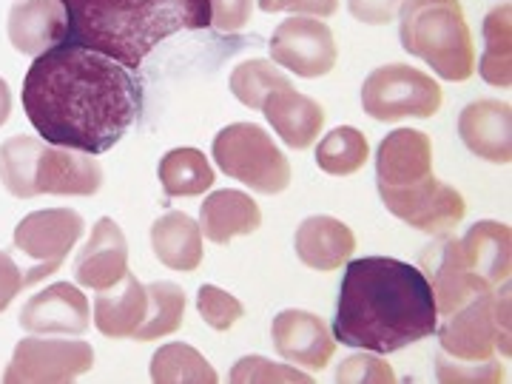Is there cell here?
<instances>
[{"label":"cell","mask_w":512,"mask_h":384,"mask_svg":"<svg viewBox=\"0 0 512 384\" xmlns=\"http://www.w3.org/2000/svg\"><path fill=\"white\" fill-rule=\"evenodd\" d=\"M23 111L46 143L97 157L140 120L143 86L123 63L60 43L23 77Z\"/></svg>","instance_id":"6da1fadb"},{"label":"cell","mask_w":512,"mask_h":384,"mask_svg":"<svg viewBox=\"0 0 512 384\" xmlns=\"http://www.w3.org/2000/svg\"><path fill=\"white\" fill-rule=\"evenodd\" d=\"M439 328L433 288L419 265L390 256L348 259L333 339L370 353H396Z\"/></svg>","instance_id":"7a4b0ae2"},{"label":"cell","mask_w":512,"mask_h":384,"mask_svg":"<svg viewBox=\"0 0 512 384\" xmlns=\"http://www.w3.org/2000/svg\"><path fill=\"white\" fill-rule=\"evenodd\" d=\"M66 40L137 72L163 40L211 26V0H60Z\"/></svg>","instance_id":"3957f363"},{"label":"cell","mask_w":512,"mask_h":384,"mask_svg":"<svg viewBox=\"0 0 512 384\" xmlns=\"http://www.w3.org/2000/svg\"><path fill=\"white\" fill-rule=\"evenodd\" d=\"M0 183L18 200L37 194L92 197L103 188V168L94 154L18 134L0 146Z\"/></svg>","instance_id":"277c9868"},{"label":"cell","mask_w":512,"mask_h":384,"mask_svg":"<svg viewBox=\"0 0 512 384\" xmlns=\"http://www.w3.org/2000/svg\"><path fill=\"white\" fill-rule=\"evenodd\" d=\"M399 37L407 55L421 57L444 80L461 83L476 72L473 35L458 0H402Z\"/></svg>","instance_id":"5b68a950"},{"label":"cell","mask_w":512,"mask_h":384,"mask_svg":"<svg viewBox=\"0 0 512 384\" xmlns=\"http://www.w3.org/2000/svg\"><path fill=\"white\" fill-rule=\"evenodd\" d=\"M441 350L458 362H484L493 359V350H501L510 359V285L501 291L478 293L467 305L447 316L436 328Z\"/></svg>","instance_id":"8992f818"},{"label":"cell","mask_w":512,"mask_h":384,"mask_svg":"<svg viewBox=\"0 0 512 384\" xmlns=\"http://www.w3.org/2000/svg\"><path fill=\"white\" fill-rule=\"evenodd\" d=\"M214 163L231 180L245 183L259 194H282L291 185V163L279 151L274 137L256 123L225 126L214 137Z\"/></svg>","instance_id":"52a82bcc"},{"label":"cell","mask_w":512,"mask_h":384,"mask_svg":"<svg viewBox=\"0 0 512 384\" xmlns=\"http://www.w3.org/2000/svg\"><path fill=\"white\" fill-rule=\"evenodd\" d=\"M362 109L379 123H399L404 117L427 120L441 109V86L430 74L393 63L367 74Z\"/></svg>","instance_id":"ba28073f"},{"label":"cell","mask_w":512,"mask_h":384,"mask_svg":"<svg viewBox=\"0 0 512 384\" xmlns=\"http://www.w3.org/2000/svg\"><path fill=\"white\" fill-rule=\"evenodd\" d=\"M83 228V217L72 208H46L23 217L15 228V248L32 259V268L23 271V288L60 271L77 239L83 237Z\"/></svg>","instance_id":"9c48e42d"},{"label":"cell","mask_w":512,"mask_h":384,"mask_svg":"<svg viewBox=\"0 0 512 384\" xmlns=\"http://www.w3.org/2000/svg\"><path fill=\"white\" fill-rule=\"evenodd\" d=\"M94 365V350L89 342L77 339H43L26 336L12 353L6 365L3 382L6 384H66L77 376L89 373Z\"/></svg>","instance_id":"30bf717a"},{"label":"cell","mask_w":512,"mask_h":384,"mask_svg":"<svg viewBox=\"0 0 512 384\" xmlns=\"http://www.w3.org/2000/svg\"><path fill=\"white\" fill-rule=\"evenodd\" d=\"M379 197L387 205L393 217L407 222L421 234H447L456 228L467 214V202L453 185L436 180V174L424 177L419 183L399 185V188H384L379 185Z\"/></svg>","instance_id":"8fae6325"},{"label":"cell","mask_w":512,"mask_h":384,"mask_svg":"<svg viewBox=\"0 0 512 384\" xmlns=\"http://www.w3.org/2000/svg\"><path fill=\"white\" fill-rule=\"evenodd\" d=\"M271 57L276 66L296 77H325L336 66V40L328 23L308 15H293L276 26L271 37Z\"/></svg>","instance_id":"7c38bea8"},{"label":"cell","mask_w":512,"mask_h":384,"mask_svg":"<svg viewBox=\"0 0 512 384\" xmlns=\"http://www.w3.org/2000/svg\"><path fill=\"white\" fill-rule=\"evenodd\" d=\"M419 268L433 288L439 316H450L461 305H467L470 299H476L478 293H487V288L470 274L461 248H458V239L447 237V234H439L433 245H427L421 251Z\"/></svg>","instance_id":"4fadbf2b"},{"label":"cell","mask_w":512,"mask_h":384,"mask_svg":"<svg viewBox=\"0 0 512 384\" xmlns=\"http://www.w3.org/2000/svg\"><path fill=\"white\" fill-rule=\"evenodd\" d=\"M89 325H92L89 299L69 282H55L46 291L35 293L20 311V328L37 336L46 333L80 336L89 330Z\"/></svg>","instance_id":"5bb4252c"},{"label":"cell","mask_w":512,"mask_h":384,"mask_svg":"<svg viewBox=\"0 0 512 384\" xmlns=\"http://www.w3.org/2000/svg\"><path fill=\"white\" fill-rule=\"evenodd\" d=\"M276 353L291 365L322 370L336 353V339L330 328L308 311H282L271 325Z\"/></svg>","instance_id":"9a60e30c"},{"label":"cell","mask_w":512,"mask_h":384,"mask_svg":"<svg viewBox=\"0 0 512 384\" xmlns=\"http://www.w3.org/2000/svg\"><path fill=\"white\" fill-rule=\"evenodd\" d=\"M128 274V242L120 231V225L103 217L92 228V237L83 245L74 262V279L83 288L106 291L114 288Z\"/></svg>","instance_id":"2e32d148"},{"label":"cell","mask_w":512,"mask_h":384,"mask_svg":"<svg viewBox=\"0 0 512 384\" xmlns=\"http://www.w3.org/2000/svg\"><path fill=\"white\" fill-rule=\"evenodd\" d=\"M458 137L476 157L507 165L512 160V109L501 100H476L458 114Z\"/></svg>","instance_id":"e0dca14e"},{"label":"cell","mask_w":512,"mask_h":384,"mask_svg":"<svg viewBox=\"0 0 512 384\" xmlns=\"http://www.w3.org/2000/svg\"><path fill=\"white\" fill-rule=\"evenodd\" d=\"M433 174L430 137L416 128H396L376 151V183L384 188L419 183Z\"/></svg>","instance_id":"ac0fdd59"},{"label":"cell","mask_w":512,"mask_h":384,"mask_svg":"<svg viewBox=\"0 0 512 384\" xmlns=\"http://www.w3.org/2000/svg\"><path fill=\"white\" fill-rule=\"evenodd\" d=\"M461 256L478 282L493 291L510 279L512 271V234L504 222H476L464 237L458 239Z\"/></svg>","instance_id":"d6986e66"},{"label":"cell","mask_w":512,"mask_h":384,"mask_svg":"<svg viewBox=\"0 0 512 384\" xmlns=\"http://www.w3.org/2000/svg\"><path fill=\"white\" fill-rule=\"evenodd\" d=\"M9 40L20 55L40 57L66 40V9L60 0H18L9 12Z\"/></svg>","instance_id":"ffe728a7"},{"label":"cell","mask_w":512,"mask_h":384,"mask_svg":"<svg viewBox=\"0 0 512 384\" xmlns=\"http://www.w3.org/2000/svg\"><path fill=\"white\" fill-rule=\"evenodd\" d=\"M293 245L302 265H308L313 271H336L356 251V237L342 220L316 214L296 228Z\"/></svg>","instance_id":"44dd1931"},{"label":"cell","mask_w":512,"mask_h":384,"mask_svg":"<svg viewBox=\"0 0 512 384\" xmlns=\"http://www.w3.org/2000/svg\"><path fill=\"white\" fill-rule=\"evenodd\" d=\"M146 316L148 291L134 274H126L94 299V325L109 339H134Z\"/></svg>","instance_id":"7402d4cb"},{"label":"cell","mask_w":512,"mask_h":384,"mask_svg":"<svg viewBox=\"0 0 512 384\" xmlns=\"http://www.w3.org/2000/svg\"><path fill=\"white\" fill-rule=\"evenodd\" d=\"M259 225H262V211L254 197H248L245 191H234V188L214 191L200 205L202 237L217 245H228L234 237H248Z\"/></svg>","instance_id":"603a6c76"},{"label":"cell","mask_w":512,"mask_h":384,"mask_svg":"<svg viewBox=\"0 0 512 384\" xmlns=\"http://www.w3.org/2000/svg\"><path fill=\"white\" fill-rule=\"evenodd\" d=\"M262 111L276 134L282 137V143L299 151L313 146L325 126V109L313 97L293 92V89L271 94L262 103Z\"/></svg>","instance_id":"cb8c5ba5"},{"label":"cell","mask_w":512,"mask_h":384,"mask_svg":"<svg viewBox=\"0 0 512 384\" xmlns=\"http://www.w3.org/2000/svg\"><path fill=\"white\" fill-rule=\"evenodd\" d=\"M151 248L171 271H197L202 262V231L183 211H168L151 225Z\"/></svg>","instance_id":"d4e9b609"},{"label":"cell","mask_w":512,"mask_h":384,"mask_svg":"<svg viewBox=\"0 0 512 384\" xmlns=\"http://www.w3.org/2000/svg\"><path fill=\"white\" fill-rule=\"evenodd\" d=\"M478 74L495 86H512V6L501 3L484 18V55L478 63Z\"/></svg>","instance_id":"484cf974"},{"label":"cell","mask_w":512,"mask_h":384,"mask_svg":"<svg viewBox=\"0 0 512 384\" xmlns=\"http://www.w3.org/2000/svg\"><path fill=\"white\" fill-rule=\"evenodd\" d=\"M160 183L168 197H200L214 180V168L197 148H174L160 160Z\"/></svg>","instance_id":"4316f807"},{"label":"cell","mask_w":512,"mask_h":384,"mask_svg":"<svg viewBox=\"0 0 512 384\" xmlns=\"http://www.w3.org/2000/svg\"><path fill=\"white\" fill-rule=\"evenodd\" d=\"M217 370L200 350L168 342L151 359V382L157 384H217Z\"/></svg>","instance_id":"83f0119b"},{"label":"cell","mask_w":512,"mask_h":384,"mask_svg":"<svg viewBox=\"0 0 512 384\" xmlns=\"http://www.w3.org/2000/svg\"><path fill=\"white\" fill-rule=\"evenodd\" d=\"M370 157L367 137L353 126L333 128L328 137L319 140L316 148V165L330 177H350L356 174Z\"/></svg>","instance_id":"f1b7e54d"},{"label":"cell","mask_w":512,"mask_h":384,"mask_svg":"<svg viewBox=\"0 0 512 384\" xmlns=\"http://www.w3.org/2000/svg\"><path fill=\"white\" fill-rule=\"evenodd\" d=\"M148 291V316L137 328V342H151L177 333L185 319V293L174 282H151Z\"/></svg>","instance_id":"f546056e"},{"label":"cell","mask_w":512,"mask_h":384,"mask_svg":"<svg viewBox=\"0 0 512 384\" xmlns=\"http://www.w3.org/2000/svg\"><path fill=\"white\" fill-rule=\"evenodd\" d=\"M293 89L291 77L268 60H245L231 72V92L242 106L262 111V103L274 92Z\"/></svg>","instance_id":"4dcf8cb0"},{"label":"cell","mask_w":512,"mask_h":384,"mask_svg":"<svg viewBox=\"0 0 512 384\" xmlns=\"http://www.w3.org/2000/svg\"><path fill=\"white\" fill-rule=\"evenodd\" d=\"M234 384H268V382H299L311 384V373H302L296 365H276L265 356H242L231 367Z\"/></svg>","instance_id":"1f68e13d"},{"label":"cell","mask_w":512,"mask_h":384,"mask_svg":"<svg viewBox=\"0 0 512 384\" xmlns=\"http://www.w3.org/2000/svg\"><path fill=\"white\" fill-rule=\"evenodd\" d=\"M197 311L214 330H231L245 316V308L237 296H231L217 285H202L197 293Z\"/></svg>","instance_id":"d6a6232c"},{"label":"cell","mask_w":512,"mask_h":384,"mask_svg":"<svg viewBox=\"0 0 512 384\" xmlns=\"http://www.w3.org/2000/svg\"><path fill=\"white\" fill-rule=\"evenodd\" d=\"M436 376L439 382H456V384H473V382H504L507 370L495 359H484V362H464L456 365V359L450 362L447 353H439L436 359Z\"/></svg>","instance_id":"836d02e7"},{"label":"cell","mask_w":512,"mask_h":384,"mask_svg":"<svg viewBox=\"0 0 512 384\" xmlns=\"http://www.w3.org/2000/svg\"><path fill=\"white\" fill-rule=\"evenodd\" d=\"M336 382L345 384H362V382H373V384H390L396 382V373L393 367L384 362L379 353H356L345 359L339 370H336Z\"/></svg>","instance_id":"e575fe53"},{"label":"cell","mask_w":512,"mask_h":384,"mask_svg":"<svg viewBox=\"0 0 512 384\" xmlns=\"http://www.w3.org/2000/svg\"><path fill=\"white\" fill-rule=\"evenodd\" d=\"M254 15V0H211V26L225 35L242 32Z\"/></svg>","instance_id":"d590c367"},{"label":"cell","mask_w":512,"mask_h":384,"mask_svg":"<svg viewBox=\"0 0 512 384\" xmlns=\"http://www.w3.org/2000/svg\"><path fill=\"white\" fill-rule=\"evenodd\" d=\"M262 12H293V15H308V18L325 20L336 15L339 0H256Z\"/></svg>","instance_id":"8d00e7d4"},{"label":"cell","mask_w":512,"mask_h":384,"mask_svg":"<svg viewBox=\"0 0 512 384\" xmlns=\"http://www.w3.org/2000/svg\"><path fill=\"white\" fill-rule=\"evenodd\" d=\"M402 0H348L350 15L367 26H384L399 15Z\"/></svg>","instance_id":"74e56055"},{"label":"cell","mask_w":512,"mask_h":384,"mask_svg":"<svg viewBox=\"0 0 512 384\" xmlns=\"http://www.w3.org/2000/svg\"><path fill=\"white\" fill-rule=\"evenodd\" d=\"M23 291V274L15 265V259L0 251V313L6 311L12 305V299Z\"/></svg>","instance_id":"f35d334b"},{"label":"cell","mask_w":512,"mask_h":384,"mask_svg":"<svg viewBox=\"0 0 512 384\" xmlns=\"http://www.w3.org/2000/svg\"><path fill=\"white\" fill-rule=\"evenodd\" d=\"M9 114H12V92H9V83L0 77V126L9 120Z\"/></svg>","instance_id":"ab89813d"}]
</instances>
